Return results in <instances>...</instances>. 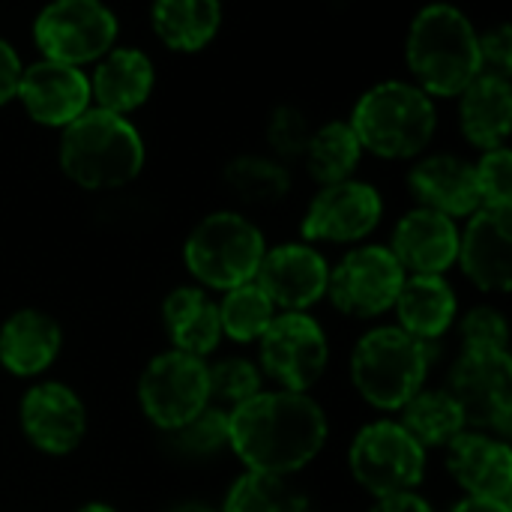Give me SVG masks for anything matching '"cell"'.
Listing matches in <instances>:
<instances>
[{
	"label": "cell",
	"mask_w": 512,
	"mask_h": 512,
	"mask_svg": "<svg viewBox=\"0 0 512 512\" xmlns=\"http://www.w3.org/2000/svg\"><path fill=\"white\" fill-rule=\"evenodd\" d=\"M327 438V411L309 393L261 390L228 411V450L255 474L294 477L315 462Z\"/></svg>",
	"instance_id": "obj_1"
},
{
	"label": "cell",
	"mask_w": 512,
	"mask_h": 512,
	"mask_svg": "<svg viewBox=\"0 0 512 512\" xmlns=\"http://www.w3.org/2000/svg\"><path fill=\"white\" fill-rule=\"evenodd\" d=\"M465 12L432 3L417 12L405 39V60L417 87L429 96H459L480 72V42Z\"/></svg>",
	"instance_id": "obj_2"
},
{
	"label": "cell",
	"mask_w": 512,
	"mask_h": 512,
	"mask_svg": "<svg viewBox=\"0 0 512 512\" xmlns=\"http://www.w3.org/2000/svg\"><path fill=\"white\" fill-rule=\"evenodd\" d=\"M60 168L81 189H120L141 174L144 141L126 117L87 108L81 117L63 126Z\"/></svg>",
	"instance_id": "obj_3"
},
{
	"label": "cell",
	"mask_w": 512,
	"mask_h": 512,
	"mask_svg": "<svg viewBox=\"0 0 512 512\" xmlns=\"http://www.w3.org/2000/svg\"><path fill=\"white\" fill-rule=\"evenodd\" d=\"M432 342L414 339L402 327H372L351 351V384L378 411H402L429 378Z\"/></svg>",
	"instance_id": "obj_4"
},
{
	"label": "cell",
	"mask_w": 512,
	"mask_h": 512,
	"mask_svg": "<svg viewBox=\"0 0 512 512\" xmlns=\"http://www.w3.org/2000/svg\"><path fill=\"white\" fill-rule=\"evenodd\" d=\"M348 126L363 150L381 159H411L429 147L438 114L417 84L381 81L357 99Z\"/></svg>",
	"instance_id": "obj_5"
},
{
	"label": "cell",
	"mask_w": 512,
	"mask_h": 512,
	"mask_svg": "<svg viewBox=\"0 0 512 512\" xmlns=\"http://www.w3.org/2000/svg\"><path fill=\"white\" fill-rule=\"evenodd\" d=\"M267 252L264 234L246 216L216 210L204 216L183 243V261L192 279L210 291H231L255 282L258 264Z\"/></svg>",
	"instance_id": "obj_6"
},
{
	"label": "cell",
	"mask_w": 512,
	"mask_h": 512,
	"mask_svg": "<svg viewBox=\"0 0 512 512\" xmlns=\"http://www.w3.org/2000/svg\"><path fill=\"white\" fill-rule=\"evenodd\" d=\"M423 444L399 420H375L363 426L348 450V468L360 489L372 498L414 492L426 477Z\"/></svg>",
	"instance_id": "obj_7"
},
{
	"label": "cell",
	"mask_w": 512,
	"mask_h": 512,
	"mask_svg": "<svg viewBox=\"0 0 512 512\" xmlns=\"http://www.w3.org/2000/svg\"><path fill=\"white\" fill-rule=\"evenodd\" d=\"M45 60L84 66L102 60L117 42V18L102 0H51L33 21Z\"/></svg>",
	"instance_id": "obj_8"
},
{
	"label": "cell",
	"mask_w": 512,
	"mask_h": 512,
	"mask_svg": "<svg viewBox=\"0 0 512 512\" xmlns=\"http://www.w3.org/2000/svg\"><path fill=\"white\" fill-rule=\"evenodd\" d=\"M330 342L309 312H282L258 339V369L279 390L309 393L327 372Z\"/></svg>",
	"instance_id": "obj_9"
},
{
	"label": "cell",
	"mask_w": 512,
	"mask_h": 512,
	"mask_svg": "<svg viewBox=\"0 0 512 512\" xmlns=\"http://www.w3.org/2000/svg\"><path fill=\"white\" fill-rule=\"evenodd\" d=\"M138 405L156 429H180L210 405L207 363L174 348L153 357L138 378Z\"/></svg>",
	"instance_id": "obj_10"
},
{
	"label": "cell",
	"mask_w": 512,
	"mask_h": 512,
	"mask_svg": "<svg viewBox=\"0 0 512 512\" xmlns=\"http://www.w3.org/2000/svg\"><path fill=\"white\" fill-rule=\"evenodd\" d=\"M405 270L390 246H357L330 267L327 297L351 318H381L396 306Z\"/></svg>",
	"instance_id": "obj_11"
},
{
	"label": "cell",
	"mask_w": 512,
	"mask_h": 512,
	"mask_svg": "<svg viewBox=\"0 0 512 512\" xmlns=\"http://www.w3.org/2000/svg\"><path fill=\"white\" fill-rule=\"evenodd\" d=\"M450 396L459 402L468 429L510 435L512 426V360L510 354L465 351L447 381Z\"/></svg>",
	"instance_id": "obj_12"
},
{
	"label": "cell",
	"mask_w": 512,
	"mask_h": 512,
	"mask_svg": "<svg viewBox=\"0 0 512 512\" xmlns=\"http://www.w3.org/2000/svg\"><path fill=\"white\" fill-rule=\"evenodd\" d=\"M384 216V201L375 186L363 180H342L321 186L303 213L306 243H360Z\"/></svg>",
	"instance_id": "obj_13"
},
{
	"label": "cell",
	"mask_w": 512,
	"mask_h": 512,
	"mask_svg": "<svg viewBox=\"0 0 512 512\" xmlns=\"http://www.w3.org/2000/svg\"><path fill=\"white\" fill-rule=\"evenodd\" d=\"M18 423L30 447H36L45 456H66L78 450L84 441L87 408L72 387L42 381L21 396Z\"/></svg>",
	"instance_id": "obj_14"
},
{
	"label": "cell",
	"mask_w": 512,
	"mask_h": 512,
	"mask_svg": "<svg viewBox=\"0 0 512 512\" xmlns=\"http://www.w3.org/2000/svg\"><path fill=\"white\" fill-rule=\"evenodd\" d=\"M330 264L312 243H282L264 252L255 285L282 312H309L327 297Z\"/></svg>",
	"instance_id": "obj_15"
},
{
	"label": "cell",
	"mask_w": 512,
	"mask_h": 512,
	"mask_svg": "<svg viewBox=\"0 0 512 512\" xmlns=\"http://www.w3.org/2000/svg\"><path fill=\"white\" fill-rule=\"evenodd\" d=\"M462 273L489 294H507L512 288V210L480 207L459 231Z\"/></svg>",
	"instance_id": "obj_16"
},
{
	"label": "cell",
	"mask_w": 512,
	"mask_h": 512,
	"mask_svg": "<svg viewBox=\"0 0 512 512\" xmlns=\"http://www.w3.org/2000/svg\"><path fill=\"white\" fill-rule=\"evenodd\" d=\"M15 96L33 123L63 129L90 108V78L78 66L42 57L21 69Z\"/></svg>",
	"instance_id": "obj_17"
},
{
	"label": "cell",
	"mask_w": 512,
	"mask_h": 512,
	"mask_svg": "<svg viewBox=\"0 0 512 512\" xmlns=\"http://www.w3.org/2000/svg\"><path fill=\"white\" fill-rule=\"evenodd\" d=\"M390 252L408 276H444L459 258V225L438 210L417 207L396 222Z\"/></svg>",
	"instance_id": "obj_18"
},
{
	"label": "cell",
	"mask_w": 512,
	"mask_h": 512,
	"mask_svg": "<svg viewBox=\"0 0 512 512\" xmlns=\"http://www.w3.org/2000/svg\"><path fill=\"white\" fill-rule=\"evenodd\" d=\"M447 468L468 498L510 501L512 495V453L504 438L489 432L465 429L447 447Z\"/></svg>",
	"instance_id": "obj_19"
},
{
	"label": "cell",
	"mask_w": 512,
	"mask_h": 512,
	"mask_svg": "<svg viewBox=\"0 0 512 512\" xmlns=\"http://www.w3.org/2000/svg\"><path fill=\"white\" fill-rule=\"evenodd\" d=\"M408 186L420 207L438 210L450 219H468L483 207L474 165L450 153L420 159L408 174Z\"/></svg>",
	"instance_id": "obj_20"
},
{
	"label": "cell",
	"mask_w": 512,
	"mask_h": 512,
	"mask_svg": "<svg viewBox=\"0 0 512 512\" xmlns=\"http://www.w3.org/2000/svg\"><path fill=\"white\" fill-rule=\"evenodd\" d=\"M63 348L60 324L39 309H18L0 324V366L15 378H36Z\"/></svg>",
	"instance_id": "obj_21"
},
{
	"label": "cell",
	"mask_w": 512,
	"mask_h": 512,
	"mask_svg": "<svg viewBox=\"0 0 512 512\" xmlns=\"http://www.w3.org/2000/svg\"><path fill=\"white\" fill-rule=\"evenodd\" d=\"M459 123L465 138L483 153L504 147L512 126L510 78L495 72H480L459 93Z\"/></svg>",
	"instance_id": "obj_22"
},
{
	"label": "cell",
	"mask_w": 512,
	"mask_h": 512,
	"mask_svg": "<svg viewBox=\"0 0 512 512\" xmlns=\"http://www.w3.org/2000/svg\"><path fill=\"white\" fill-rule=\"evenodd\" d=\"M153 93V63L138 48H111L93 78H90V102L96 108L126 117L141 108Z\"/></svg>",
	"instance_id": "obj_23"
},
{
	"label": "cell",
	"mask_w": 512,
	"mask_h": 512,
	"mask_svg": "<svg viewBox=\"0 0 512 512\" xmlns=\"http://www.w3.org/2000/svg\"><path fill=\"white\" fill-rule=\"evenodd\" d=\"M162 324L174 345V351L207 357L222 342L219 327V303L201 285L174 288L162 303Z\"/></svg>",
	"instance_id": "obj_24"
},
{
	"label": "cell",
	"mask_w": 512,
	"mask_h": 512,
	"mask_svg": "<svg viewBox=\"0 0 512 512\" xmlns=\"http://www.w3.org/2000/svg\"><path fill=\"white\" fill-rule=\"evenodd\" d=\"M393 312L405 333L435 345L456 324L459 300L444 276H405Z\"/></svg>",
	"instance_id": "obj_25"
},
{
	"label": "cell",
	"mask_w": 512,
	"mask_h": 512,
	"mask_svg": "<svg viewBox=\"0 0 512 512\" xmlns=\"http://www.w3.org/2000/svg\"><path fill=\"white\" fill-rule=\"evenodd\" d=\"M222 24L219 0H156L153 30L171 51H201L213 42Z\"/></svg>",
	"instance_id": "obj_26"
},
{
	"label": "cell",
	"mask_w": 512,
	"mask_h": 512,
	"mask_svg": "<svg viewBox=\"0 0 512 512\" xmlns=\"http://www.w3.org/2000/svg\"><path fill=\"white\" fill-rule=\"evenodd\" d=\"M402 426L423 444V450H435V447H450L465 429V414L459 408V402L450 396V390H420L411 402L402 405Z\"/></svg>",
	"instance_id": "obj_27"
},
{
	"label": "cell",
	"mask_w": 512,
	"mask_h": 512,
	"mask_svg": "<svg viewBox=\"0 0 512 512\" xmlns=\"http://www.w3.org/2000/svg\"><path fill=\"white\" fill-rule=\"evenodd\" d=\"M360 156H363V147L354 129L342 120H330L321 129H312L306 150H303L306 171L321 186L351 180L354 168L360 165Z\"/></svg>",
	"instance_id": "obj_28"
},
{
	"label": "cell",
	"mask_w": 512,
	"mask_h": 512,
	"mask_svg": "<svg viewBox=\"0 0 512 512\" xmlns=\"http://www.w3.org/2000/svg\"><path fill=\"white\" fill-rule=\"evenodd\" d=\"M222 512H312V507L291 477L246 471L228 489Z\"/></svg>",
	"instance_id": "obj_29"
},
{
	"label": "cell",
	"mask_w": 512,
	"mask_h": 512,
	"mask_svg": "<svg viewBox=\"0 0 512 512\" xmlns=\"http://www.w3.org/2000/svg\"><path fill=\"white\" fill-rule=\"evenodd\" d=\"M222 294H225L219 300L222 336H228L231 342H240V345L258 342L264 336V330L270 327V321L276 318V306L270 303V297L255 282L237 285Z\"/></svg>",
	"instance_id": "obj_30"
},
{
	"label": "cell",
	"mask_w": 512,
	"mask_h": 512,
	"mask_svg": "<svg viewBox=\"0 0 512 512\" xmlns=\"http://www.w3.org/2000/svg\"><path fill=\"white\" fill-rule=\"evenodd\" d=\"M228 189L246 204H276L291 189V174L270 156H237L225 165Z\"/></svg>",
	"instance_id": "obj_31"
},
{
	"label": "cell",
	"mask_w": 512,
	"mask_h": 512,
	"mask_svg": "<svg viewBox=\"0 0 512 512\" xmlns=\"http://www.w3.org/2000/svg\"><path fill=\"white\" fill-rule=\"evenodd\" d=\"M207 384H210V405L234 411L264 390V375L258 363L246 357H225L207 366Z\"/></svg>",
	"instance_id": "obj_32"
},
{
	"label": "cell",
	"mask_w": 512,
	"mask_h": 512,
	"mask_svg": "<svg viewBox=\"0 0 512 512\" xmlns=\"http://www.w3.org/2000/svg\"><path fill=\"white\" fill-rule=\"evenodd\" d=\"M171 447L183 459H210L228 447V411L219 405H207L180 429L168 432Z\"/></svg>",
	"instance_id": "obj_33"
},
{
	"label": "cell",
	"mask_w": 512,
	"mask_h": 512,
	"mask_svg": "<svg viewBox=\"0 0 512 512\" xmlns=\"http://www.w3.org/2000/svg\"><path fill=\"white\" fill-rule=\"evenodd\" d=\"M462 342L465 351H480V354H510V327L507 318L495 306H474L462 318Z\"/></svg>",
	"instance_id": "obj_34"
},
{
	"label": "cell",
	"mask_w": 512,
	"mask_h": 512,
	"mask_svg": "<svg viewBox=\"0 0 512 512\" xmlns=\"http://www.w3.org/2000/svg\"><path fill=\"white\" fill-rule=\"evenodd\" d=\"M480 201L483 207L512 210V153L507 147L486 150L483 159L474 165Z\"/></svg>",
	"instance_id": "obj_35"
},
{
	"label": "cell",
	"mask_w": 512,
	"mask_h": 512,
	"mask_svg": "<svg viewBox=\"0 0 512 512\" xmlns=\"http://www.w3.org/2000/svg\"><path fill=\"white\" fill-rule=\"evenodd\" d=\"M309 135H312V129H309V120L303 117V111H297V108H291V105H282V108H276V111L270 114L267 141H270V147H273L282 159L303 156Z\"/></svg>",
	"instance_id": "obj_36"
},
{
	"label": "cell",
	"mask_w": 512,
	"mask_h": 512,
	"mask_svg": "<svg viewBox=\"0 0 512 512\" xmlns=\"http://www.w3.org/2000/svg\"><path fill=\"white\" fill-rule=\"evenodd\" d=\"M480 42V60H483V72H495V75H507L512 69V27L501 24L489 33L477 36Z\"/></svg>",
	"instance_id": "obj_37"
},
{
	"label": "cell",
	"mask_w": 512,
	"mask_h": 512,
	"mask_svg": "<svg viewBox=\"0 0 512 512\" xmlns=\"http://www.w3.org/2000/svg\"><path fill=\"white\" fill-rule=\"evenodd\" d=\"M21 57L15 54V48L0 39V105H6L9 99H15L18 93V81H21Z\"/></svg>",
	"instance_id": "obj_38"
},
{
	"label": "cell",
	"mask_w": 512,
	"mask_h": 512,
	"mask_svg": "<svg viewBox=\"0 0 512 512\" xmlns=\"http://www.w3.org/2000/svg\"><path fill=\"white\" fill-rule=\"evenodd\" d=\"M369 512H435L432 504L414 492H399V495H384V498H375V507Z\"/></svg>",
	"instance_id": "obj_39"
},
{
	"label": "cell",
	"mask_w": 512,
	"mask_h": 512,
	"mask_svg": "<svg viewBox=\"0 0 512 512\" xmlns=\"http://www.w3.org/2000/svg\"><path fill=\"white\" fill-rule=\"evenodd\" d=\"M453 512H512L510 501H492V498H468L459 501Z\"/></svg>",
	"instance_id": "obj_40"
},
{
	"label": "cell",
	"mask_w": 512,
	"mask_h": 512,
	"mask_svg": "<svg viewBox=\"0 0 512 512\" xmlns=\"http://www.w3.org/2000/svg\"><path fill=\"white\" fill-rule=\"evenodd\" d=\"M168 512H219V510H213V507H207V504H198V501H186V504L171 507Z\"/></svg>",
	"instance_id": "obj_41"
},
{
	"label": "cell",
	"mask_w": 512,
	"mask_h": 512,
	"mask_svg": "<svg viewBox=\"0 0 512 512\" xmlns=\"http://www.w3.org/2000/svg\"><path fill=\"white\" fill-rule=\"evenodd\" d=\"M75 512H117L111 504H102V501H90V504H84V507H78Z\"/></svg>",
	"instance_id": "obj_42"
}]
</instances>
